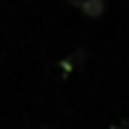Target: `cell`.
<instances>
[{"mask_svg":"<svg viewBox=\"0 0 129 129\" xmlns=\"http://www.w3.org/2000/svg\"><path fill=\"white\" fill-rule=\"evenodd\" d=\"M103 3H105V0H82V11L90 13V16H98L103 11Z\"/></svg>","mask_w":129,"mask_h":129,"instance_id":"6da1fadb","label":"cell"}]
</instances>
